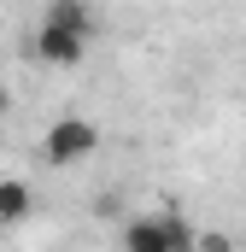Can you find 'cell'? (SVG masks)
Here are the masks:
<instances>
[{
	"label": "cell",
	"mask_w": 246,
	"mask_h": 252,
	"mask_svg": "<svg viewBox=\"0 0 246 252\" xmlns=\"http://www.w3.org/2000/svg\"><path fill=\"white\" fill-rule=\"evenodd\" d=\"M88 41H94V12H88V0H47L35 35H30V53L41 64H53V70H64V64H82Z\"/></svg>",
	"instance_id": "6da1fadb"
},
{
	"label": "cell",
	"mask_w": 246,
	"mask_h": 252,
	"mask_svg": "<svg viewBox=\"0 0 246 252\" xmlns=\"http://www.w3.org/2000/svg\"><path fill=\"white\" fill-rule=\"evenodd\" d=\"M100 147V129H94V118H53L47 124V135H41V158L53 164V170H70V164H82L88 153Z\"/></svg>",
	"instance_id": "7a4b0ae2"
},
{
	"label": "cell",
	"mask_w": 246,
	"mask_h": 252,
	"mask_svg": "<svg viewBox=\"0 0 246 252\" xmlns=\"http://www.w3.org/2000/svg\"><path fill=\"white\" fill-rule=\"evenodd\" d=\"M123 252H176L170 247V211H158V217H129L118 229Z\"/></svg>",
	"instance_id": "3957f363"
},
{
	"label": "cell",
	"mask_w": 246,
	"mask_h": 252,
	"mask_svg": "<svg viewBox=\"0 0 246 252\" xmlns=\"http://www.w3.org/2000/svg\"><path fill=\"white\" fill-rule=\"evenodd\" d=\"M35 211V193H30V182H18V176H0V223L12 229V223H24Z\"/></svg>",
	"instance_id": "277c9868"
},
{
	"label": "cell",
	"mask_w": 246,
	"mask_h": 252,
	"mask_svg": "<svg viewBox=\"0 0 246 252\" xmlns=\"http://www.w3.org/2000/svg\"><path fill=\"white\" fill-rule=\"evenodd\" d=\"M193 252H235V235H223V229H199V235H193Z\"/></svg>",
	"instance_id": "5b68a950"
},
{
	"label": "cell",
	"mask_w": 246,
	"mask_h": 252,
	"mask_svg": "<svg viewBox=\"0 0 246 252\" xmlns=\"http://www.w3.org/2000/svg\"><path fill=\"white\" fill-rule=\"evenodd\" d=\"M6 112H12V94H6V88H0V118H6Z\"/></svg>",
	"instance_id": "8992f818"
},
{
	"label": "cell",
	"mask_w": 246,
	"mask_h": 252,
	"mask_svg": "<svg viewBox=\"0 0 246 252\" xmlns=\"http://www.w3.org/2000/svg\"><path fill=\"white\" fill-rule=\"evenodd\" d=\"M0 235H6V223H0Z\"/></svg>",
	"instance_id": "52a82bcc"
}]
</instances>
